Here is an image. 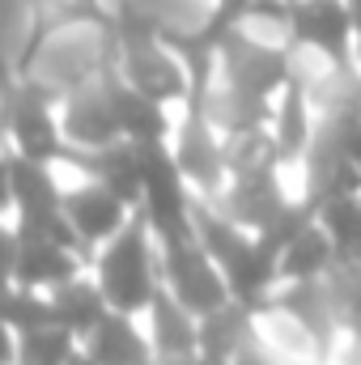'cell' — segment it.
Returning a JSON list of instances; mask_svg holds the SVG:
<instances>
[{"label":"cell","instance_id":"cell-14","mask_svg":"<svg viewBox=\"0 0 361 365\" xmlns=\"http://www.w3.org/2000/svg\"><path fill=\"white\" fill-rule=\"evenodd\" d=\"M315 217L332 234V242L340 251V264H357L361 268V191L319 200L315 204Z\"/></svg>","mask_w":361,"mask_h":365},{"label":"cell","instance_id":"cell-4","mask_svg":"<svg viewBox=\"0 0 361 365\" xmlns=\"http://www.w3.org/2000/svg\"><path fill=\"white\" fill-rule=\"evenodd\" d=\"M162 280H166V293L183 302L195 319H213V314H225L230 306H238L225 268L204 251V242L195 234L162 242Z\"/></svg>","mask_w":361,"mask_h":365},{"label":"cell","instance_id":"cell-1","mask_svg":"<svg viewBox=\"0 0 361 365\" xmlns=\"http://www.w3.org/2000/svg\"><path fill=\"white\" fill-rule=\"evenodd\" d=\"M115 21L102 13L47 21L39 38L26 47V56L13 64V77L60 102L115 73Z\"/></svg>","mask_w":361,"mask_h":365},{"label":"cell","instance_id":"cell-2","mask_svg":"<svg viewBox=\"0 0 361 365\" xmlns=\"http://www.w3.org/2000/svg\"><path fill=\"white\" fill-rule=\"evenodd\" d=\"M90 272L98 280V289L106 293V302H111L115 314L145 319L149 306L166 289V280H162V238L153 234V225L145 217H136L115 242H106L102 251H93Z\"/></svg>","mask_w":361,"mask_h":365},{"label":"cell","instance_id":"cell-16","mask_svg":"<svg viewBox=\"0 0 361 365\" xmlns=\"http://www.w3.org/2000/svg\"><path fill=\"white\" fill-rule=\"evenodd\" d=\"M357 81H361V60H357Z\"/></svg>","mask_w":361,"mask_h":365},{"label":"cell","instance_id":"cell-15","mask_svg":"<svg viewBox=\"0 0 361 365\" xmlns=\"http://www.w3.org/2000/svg\"><path fill=\"white\" fill-rule=\"evenodd\" d=\"M349 4V13H353V21H357V38H361V0H345Z\"/></svg>","mask_w":361,"mask_h":365},{"label":"cell","instance_id":"cell-8","mask_svg":"<svg viewBox=\"0 0 361 365\" xmlns=\"http://www.w3.org/2000/svg\"><path fill=\"white\" fill-rule=\"evenodd\" d=\"M115 77V73H111ZM98 81L86 90L60 98V128H64V145L77 158H98L115 145H123V128H119V110H115V86Z\"/></svg>","mask_w":361,"mask_h":365},{"label":"cell","instance_id":"cell-11","mask_svg":"<svg viewBox=\"0 0 361 365\" xmlns=\"http://www.w3.org/2000/svg\"><path fill=\"white\" fill-rule=\"evenodd\" d=\"M115 86V110H119V128H123V140L128 145H141V149H166L171 136H175V123H179L183 110L149 98V93L123 86L119 77H111Z\"/></svg>","mask_w":361,"mask_h":365},{"label":"cell","instance_id":"cell-12","mask_svg":"<svg viewBox=\"0 0 361 365\" xmlns=\"http://www.w3.org/2000/svg\"><path fill=\"white\" fill-rule=\"evenodd\" d=\"M86 353L98 365H145L153 361V344L145 331V319L136 314H106L90 336H86Z\"/></svg>","mask_w":361,"mask_h":365},{"label":"cell","instance_id":"cell-13","mask_svg":"<svg viewBox=\"0 0 361 365\" xmlns=\"http://www.w3.org/2000/svg\"><path fill=\"white\" fill-rule=\"evenodd\" d=\"M51 310H56V323L68 327V331L86 344V336L111 314V302H106V293L98 289L93 272H81L77 280H68L64 289L51 293Z\"/></svg>","mask_w":361,"mask_h":365},{"label":"cell","instance_id":"cell-9","mask_svg":"<svg viewBox=\"0 0 361 365\" xmlns=\"http://www.w3.org/2000/svg\"><path fill=\"white\" fill-rule=\"evenodd\" d=\"M145 331L158 365H200L204 361V319H195L166 289L145 314Z\"/></svg>","mask_w":361,"mask_h":365},{"label":"cell","instance_id":"cell-17","mask_svg":"<svg viewBox=\"0 0 361 365\" xmlns=\"http://www.w3.org/2000/svg\"><path fill=\"white\" fill-rule=\"evenodd\" d=\"M145 365H158V361H145Z\"/></svg>","mask_w":361,"mask_h":365},{"label":"cell","instance_id":"cell-3","mask_svg":"<svg viewBox=\"0 0 361 365\" xmlns=\"http://www.w3.org/2000/svg\"><path fill=\"white\" fill-rule=\"evenodd\" d=\"M51 170H56V187H60V217L77 234L86 255L102 251L106 242H115L141 217V208L132 200H123L111 182H102L93 175V166L86 158L64 153L60 162H51Z\"/></svg>","mask_w":361,"mask_h":365},{"label":"cell","instance_id":"cell-5","mask_svg":"<svg viewBox=\"0 0 361 365\" xmlns=\"http://www.w3.org/2000/svg\"><path fill=\"white\" fill-rule=\"evenodd\" d=\"M4 153L30 158L43 166L68 153L64 128H60V102L17 77H9V98H4Z\"/></svg>","mask_w":361,"mask_h":365},{"label":"cell","instance_id":"cell-6","mask_svg":"<svg viewBox=\"0 0 361 365\" xmlns=\"http://www.w3.org/2000/svg\"><path fill=\"white\" fill-rule=\"evenodd\" d=\"M171 158L179 166V175L187 179L195 200H217L230 182V153H225V132L195 106H187L175 123L171 136Z\"/></svg>","mask_w":361,"mask_h":365},{"label":"cell","instance_id":"cell-7","mask_svg":"<svg viewBox=\"0 0 361 365\" xmlns=\"http://www.w3.org/2000/svg\"><path fill=\"white\" fill-rule=\"evenodd\" d=\"M293 51L323 64H357L361 38L345 0H293Z\"/></svg>","mask_w":361,"mask_h":365},{"label":"cell","instance_id":"cell-10","mask_svg":"<svg viewBox=\"0 0 361 365\" xmlns=\"http://www.w3.org/2000/svg\"><path fill=\"white\" fill-rule=\"evenodd\" d=\"M336 268H340V251L310 208V217L276 251V280L280 284H310V280H327Z\"/></svg>","mask_w":361,"mask_h":365}]
</instances>
